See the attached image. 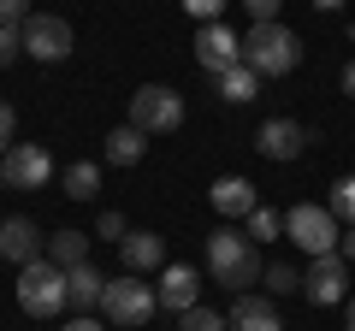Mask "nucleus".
<instances>
[{
	"instance_id": "bb28decb",
	"label": "nucleus",
	"mask_w": 355,
	"mask_h": 331,
	"mask_svg": "<svg viewBox=\"0 0 355 331\" xmlns=\"http://www.w3.org/2000/svg\"><path fill=\"white\" fill-rule=\"evenodd\" d=\"M231 0H184V12L196 18V24H219V12H225Z\"/></svg>"
},
{
	"instance_id": "c9c22d12",
	"label": "nucleus",
	"mask_w": 355,
	"mask_h": 331,
	"mask_svg": "<svg viewBox=\"0 0 355 331\" xmlns=\"http://www.w3.org/2000/svg\"><path fill=\"white\" fill-rule=\"evenodd\" d=\"M349 331H355V296H349Z\"/></svg>"
},
{
	"instance_id": "473e14b6",
	"label": "nucleus",
	"mask_w": 355,
	"mask_h": 331,
	"mask_svg": "<svg viewBox=\"0 0 355 331\" xmlns=\"http://www.w3.org/2000/svg\"><path fill=\"white\" fill-rule=\"evenodd\" d=\"M343 260H355V225H343V249H338Z\"/></svg>"
},
{
	"instance_id": "c756f323",
	"label": "nucleus",
	"mask_w": 355,
	"mask_h": 331,
	"mask_svg": "<svg viewBox=\"0 0 355 331\" xmlns=\"http://www.w3.org/2000/svg\"><path fill=\"white\" fill-rule=\"evenodd\" d=\"M24 18H30V0H0V24L24 30Z\"/></svg>"
},
{
	"instance_id": "6ab92c4d",
	"label": "nucleus",
	"mask_w": 355,
	"mask_h": 331,
	"mask_svg": "<svg viewBox=\"0 0 355 331\" xmlns=\"http://www.w3.org/2000/svg\"><path fill=\"white\" fill-rule=\"evenodd\" d=\"M214 83H219V101H231V107H243V101H254V95H261V71H254L249 60L231 65V71L214 77Z\"/></svg>"
},
{
	"instance_id": "c85d7f7f",
	"label": "nucleus",
	"mask_w": 355,
	"mask_h": 331,
	"mask_svg": "<svg viewBox=\"0 0 355 331\" xmlns=\"http://www.w3.org/2000/svg\"><path fill=\"white\" fill-rule=\"evenodd\" d=\"M243 6H249L254 24H279V6H284V0H243Z\"/></svg>"
},
{
	"instance_id": "f704fd0d",
	"label": "nucleus",
	"mask_w": 355,
	"mask_h": 331,
	"mask_svg": "<svg viewBox=\"0 0 355 331\" xmlns=\"http://www.w3.org/2000/svg\"><path fill=\"white\" fill-rule=\"evenodd\" d=\"M314 6H320V12H338V6H343V0H314Z\"/></svg>"
},
{
	"instance_id": "39448f33",
	"label": "nucleus",
	"mask_w": 355,
	"mask_h": 331,
	"mask_svg": "<svg viewBox=\"0 0 355 331\" xmlns=\"http://www.w3.org/2000/svg\"><path fill=\"white\" fill-rule=\"evenodd\" d=\"M107 319H113L119 331H137L154 319V307H160V296H154V284H142L137 272H125V278H107Z\"/></svg>"
},
{
	"instance_id": "7ed1b4c3",
	"label": "nucleus",
	"mask_w": 355,
	"mask_h": 331,
	"mask_svg": "<svg viewBox=\"0 0 355 331\" xmlns=\"http://www.w3.org/2000/svg\"><path fill=\"white\" fill-rule=\"evenodd\" d=\"M243 60H249L261 77H284V71H296V60H302V42H296V30H284V24H249Z\"/></svg>"
},
{
	"instance_id": "2eb2a0df",
	"label": "nucleus",
	"mask_w": 355,
	"mask_h": 331,
	"mask_svg": "<svg viewBox=\"0 0 355 331\" xmlns=\"http://www.w3.org/2000/svg\"><path fill=\"white\" fill-rule=\"evenodd\" d=\"M119 255H125V272H160L166 267V237H154V231H130V237L119 242Z\"/></svg>"
},
{
	"instance_id": "f03ea898",
	"label": "nucleus",
	"mask_w": 355,
	"mask_h": 331,
	"mask_svg": "<svg viewBox=\"0 0 355 331\" xmlns=\"http://www.w3.org/2000/svg\"><path fill=\"white\" fill-rule=\"evenodd\" d=\"M18 307H24L30 319H53L60 307H71V284H65V272L53 267L48 255L30 260V267H18Z\"/></svg>"
},
{
	"instance_id": "dca6fc26",
	"label": "nucleus",
	"mask_w": 355,
	"mask_h": 331,
	"mask_svg": "<svg viewBox=\"0 0 355 331\" xmlns=\"http://www.w3.org/2000/svg\"><path fill=\"white\" fill-rule=\"evenodd\" d=\"M231 331H284V325H279V307L266 302V296H237V307H231Z\"/></svg>"
},
{
	"instance_id": "393cba45",
	"label": "nucleus",
	"mask_w": 355,
	"mask_h": 331,
	"mask_svg": "<svg viewBox=\"0 0 355 331\" xmlns=\"http://www.w3.org/2000/svg\"><path fill=\"white\" fill-rule=\"evenodd\" d=\"M266 290H272V296H291L296 290V284H302V272H296V267H284V260H279V267H266Z\"/></svg>"
},
{
	"instance_id": "cd10ccee",
	"label": "nucleus",
	"mask_w": 355,
	"mask_h": 331,
	"mask_svg": "<svg viewBox=\"0 0 355 331\" xmlns=\"http://www.w3.org/2000/svg\"><path fill=\"white\" fill-rule=\"evenodd\" d=\"M18 53H24V30H12V24H0V65H12Z\"/></svg>"
},
{
	"instance_id": "5701e85b",
	"label": "nucleus",
	"mask_w": 355,
	"mask_h": 331,
	"mask_svg": "<svg viewBox=\"0 0 355 331\" xmlns=\"http://www.w3.org/2000/svg\"><path fill=\"white\" fill-rule=\"evenodd\" d=\"M331 213H338V225H355V178H338L331 184Z\"/></svg>"
},
{
	"instance_id": "ddd939ff",
	"label": "nucleus",
	"mask_w": 355,
	"mask_h": 331,
	"mask_svg": "<svg viewBox=\"0 0 355 331\" xmlns=\"http://www.w3.org/2000/svg\"><path fill=\"white\" fill-rule=\"evenodd\" d=\"M154 296H160V307H172V314H190V307L202 302V278H196V267H160Z\"/></svg>"
},
{
	"instance_id": "1a4fd4ad",
	"label": "nucleus",
	"mask_w": 355,
	"mask_h": 331,
	"mask_svg": "<svg viewBox=\"0 0 355 331\" xmlns=\"http://www.w3.org/2000/svg\"><path fill=\"white\" fill-rule=\"evenodd\" d=\"M196 65L207 77H225L231 65H243V36L225 30V24H202L196 30Z\"/></svg>"
},
{
	"instance_id": "a211bd4d",
	"label": "nucleus",
	"mask_w": 355,
	"mask_h": 331,
	"mask_svg": "<svg viewBox=\"0 0 355 331\" xmlns=\"http://www.w3.org/2000/svg\"><path fill=\"white\" fill-rule=\"evenodd\" d=\"M142 154H148V130L137 125L107 130V166H142Z\"/></svg>"
},
{
	"instance_id": "4be33fe9",
	"label": "nucleus",
	"mask_w": 355,
	"mask_h": 331,
	"mask_svg": "<svg viewBox=\"0 0 355 331\" xmlns=\"http://www.w3.org/2000/svg\"><path fill=\"white\" fill-rule=\"evenodd\" d=\"M178 331H231V319H225V314H214V307H202V302H196L190 314H178Z\"/></svg>"
},
{
	"instance_id": "f8f14e48",
	"label": "nucleus",
	"mask_w": 355,
	"mask_h": 331,
	"mask_svg": "<svg viewBox=\"0 0 355 331\" xmlns=\"http://www.w3.org/2000/svg\"><path fill=\"white\" fill-rule=\"evenodd\" d=\"M254 148H261L266 160H296V154L308 148V130L296 125V118H266V125L254 130Z\"/></svg>"
},
{
	"instance_id": "0eeeda50",
	"label": "nucleus",
	"mask_w": 355,
	"mask_h": 331,
	"mask_svg": "<svg viewBox=\"0 0 355 331\" xmlns=\"http://www.w3.org/2000/svg\"><path fill=\"white\" fill-rule=\"evenodd\" d=\"M0 178H6V190H48L53 154L42 142H12V148L0 154Z\"/></svg>"
},
{
	"instance_id": "2f4dec72",
	"label": "nucleus",
	"mask_w": 355,
	"mask_h": 331,
	"mask_svg": "<svg viewBox=\"0 0 355 331\" xmlns=\"http://www.w3.org/2000/svg\"><path fill=\"white\" fill-rule=\"evenodd\" d=\"M65 331H107V325L95 314H77V319H65Z\"/></svg>"
},
{
	"instance_id": "412c9836",
	"label": "nucleus",
	"mask_w": 355,
	"mask_h": 331,
	"mask_svg": "<svg viewBox=\"0 0 355 331\" xmlns=\"http://www.w3.org/2000/svg\"><path fill=\"white\" fill-rule=\"evenodd\" d=\"M65 195H71V202H89V195H95V190H101V166H95V160H77V166H65Z\"/></svg>"
},
{
	"instance_id": "72a5a7b5",
	"label": "nucleus",
	"mask_w": 355,
	"mask_h": 331,
	"mask_svg": "<svg viewBox=\"0 0 355 331\" xmlns=\"http://www.w3.org/2000/svg\"><path fill=\"white\" fill-rule=\"evenodd\" d=\"M338 83H343V95H349V101H355V60L343 65V77H338Z\"/></svg>"
},
{
	"instance_id": "f3484780",
	"label": "nucleus",
	"mask_w": 355,
	"mask_h": 331,
	"mask_svg": "<svg viewBox=\"0 0 355 331\" xmlns=\"http://www.w3.org/2000/svg\"><path fill=\"white\" fill-rule=\"evenodd\" d=\"M65 284H71V307H77V314H95V307L107 302V278L95 267H71Z\"/></svg>"
},
{
	"instance_id": "423d86ee",
	"label": "nucleus",
	"mask_w": 355,
	"mask_h": 331,
	"mask_svg": "<svg viewBox=\"0 0 355 331\" xmlns=\"http://www.w3.org/2000/svg\"><path fill=\"white\" fill-rule=\"evenodd\" d=\"M130 125L148 130V136H160V130H178V125H184V95L166 89V83H142V89L130 95Z\"/></svg>"
},
{
	"instance_id": "9d476101",
	"label": "nucleus",
	"mask_w": 355,
	"mask_h": 331,
	"mask_svg": "<svg viewBox=\"0 0 355 331\" xmlns=\"http://www.w3.org/2000/svg\"><path fill=\"white\" fill-rule=\"evenodd\" d=\"M48 255V237L36 231V219H6L0 225V260H12V267H30V260Z\"/></svg>"
},
{
	"instance_id": "20e7f679",
	"label": "nucleus",
	"mask_w": 355,
	"mask_h": 331,
	"mask_svg": "<svg viewBox=\"0 0 355 331\" xmlns=\"http://www.w3.org/2000/svg\"><path fill=\"white\" fill-rule=\"evenodd\" d=\"M284 237H291L308 260L338 255V249H343V225H338V213H331V207H308V202L284 213Z\"/></svg>"
},
{
	"instance_id": "f257e3e1",
	"label": "nucleus",
	"mask_w": 355,
	"mask_h": 331,
	"mask_svg": "<svg viewBox=\"0 0 355 331\" xmlns=\"http://www.w3.org/2000/svg\"><path fill=\"white\" fill-rule=\"evenodd\" d=\"M207 272H214V284H225V290L249 296V284L266 278L261 255H254V237L249 231H207Z\"/></svg>"
},
{
	"instance_id": "a878e982",
	"label": "nucleus",
	"mask_w": 355,
	"mask_h": 331,
	"mask_svg": "<svg viewBox=\"0 0 355 331\" xmlns=\"http://www.w3.org/2000/svg\"><path fill=\"white\" fill-rule=\"evenodd\" d=\"M95 237H107V242H125V237H130V225H125V213H113V207H107V213L95 219Z\"/></svg>"
},
{
	"instance_id": "4468645a",
	"label": "nucleus",
	"mask_w": 355,
	"mask_h": 331,
	"mask_svg": "<svg viewBox=\"0 0 355 331\" xmlns=\"http://www.w3.org/2000/svg\"><path fill=\"white\" fill-rule=\"evenodd\" d=\"M207 202H214V213H225V219H249L254 207V184L249 178H237V172H231V178H219L214 190H207Z\"/></svg>"
},
{
	"instance_id": "aec40b11",
	"label": "nucleus",
	"mask_w": 355,
	"mask_h": 331,
	"mask_svg": "<svg viewBox=\"0 0 355 331\" xmlns=\"http://www.w3.org/2000/svg\"><path fill=\"white\" fill-rule=\"evenodd\" d=\"M48 260H53L60 272L89 267V237H83V231H60V237H48Z\"/></svg>"
},
{
	"instance_id": "e433bc0d",
	"label": "nucleus",
	"mask_w": 355,
	"mask_h": 331,
	"mask_svg": "<svg viewBox=\"0 0 355 331\" xmlns=\"http://www.w3.org/2000/svg\"><path fill=\"white\" fill-rule=\"evenodd\" d=\"M0 184H6V178H0Z\"/></svg>"
},
{
	"instance_id": "b1692460",
	"label": "nucleus",
	"mask_w": 355,
	"mask_h": 331,
	"mask_svg": "<svg viewBox=\"0 0 355 331\" xmlns=\"http://www.w3.org/2000/svg\"><path fill=\"white\" fill-rule=\"evenodd\" d=\"M279 231H284V213H272V207H254L249 213V237L254 242H272Z\"/></svg>"
},
{
	"instance_id": "6e6552de",
	"label": "nucleus",
	"mask_w": 355,
	"mask_h": 331,
	"mask_svg": "<svg viewBox=\"0 0 355 331\" xmlns=\"http://www.w3.org/2000/svg\"><path fill=\"white\" fill-rule=\"evenodd\" d=\"M24 53H30V60H42V65L65 60V53H71V24L53 18V12H30L24 18Z\"/></svg>"
},
{
	"instance_id": "9b49d317",
	"label": "nucleus",
	"mask_w": 355,
	"mask_h": 331,
	"mask_svg": "<svg viewBox=\"0 0 355 331\" xmlns=\"http://www.w3.org/2000/svg\"><path fill=\"white\" fill-rule=\"evenodd\" d=\"M343 267L349 260L343 255H320V260H308V272H302V290H308V302H320V307H331V302H343Z\"/></svg>"
},
{
	"instance_id": "7c9ffc66",
	"label": "nucleus",
	"mask_w": 355,
	"mask_h": 331,
	"mask_svg": "<svg viewBox=\"0 0 355 331\" xmlns=\"http://www.w3.org/2000/svg\"><path fill=\"white\" fill-rule=\"evenodd\" d=\"M12 130H18V113H12V101H0V154L12 148Z\"/></svg>"
}]
</instances>
